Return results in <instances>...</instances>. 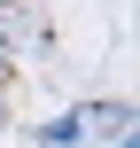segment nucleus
Instances as JSON below:
<instances>
[{
    "mask_svg": "<svg viewBox=\"0 0 140 148\" xmlns=\"http://www.w3.org/2000/svg\"><path fill=\"white\" fill-rule=\"evenodd\" d=\"M0 8H8V0H0Z\"/></svg>",
    "mask_w": 140,
    "mask_h": 148,
    "instance_id": "nucleus-1",
    "label": "nucleus"
}]
</instances>
